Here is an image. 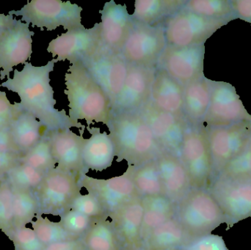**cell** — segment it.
<instances>
[{
  "mask_svg": "<svg viewBox=\"0 0 251 250\" xmlns=\"http://www.w3.org/2000/svg\"><path fill=\"white\" fill-rule=\"evenodd\" d=\"M56 63L57 60L52 59L45 66H34L26 62L22 70H13V77L2 82L1 87L17 93L22 110L36 117L47 132L72 128L85 130L86 127L72 121L65 110L55 108L50 75Z\"/></svg>",
  "mask_w": 251,
  "mask_h": 250,
  "instance_id": "obj_1",
  "label": "cell"
},
{
  "mask_svg": "<svg viewBox=\"0 0 251 250\" xmlns=\"http://www.w3.org/2000/svg\"><path fill=\"white\" fill-rule=\"evenodd\" d=\"M65 94L69 101V116L72 121L84 120L88 126L107 125L112 115V104L101 87L94 80L82 62L69 66L65 74Z\"/></svg>",
  "mask_w": 251,
  "mask_h": 250,
  "instance_id": "obj_2",
  "label": "cell"
},
{
  "mask_svg": "<svg viewBox=\"0 0 251 250\" xmlns=\"http://www.w3.org/2000/svg\"><path fill=\"white\" fill-rule=\"evenodd\" d=\"M114 142L118 162L140 167L162 152L144 119L137 112L112 114L107 125Z\"/></svg>",
  "mask_w": 251,
  "mask_h": 250,
  "instance_id": "obj_3",
  "label": "cell"
},
{
  "mask_svg": "<svg viewBox=\"0 0 251 250\" xmlns=\"http://www.w3.org/2000/svg\"><path fill=\"white\" fill-rule=\"evenodd\" d=\"M176 217L191 240L211 234L226 218L207 189L192 188L176 205Z\"/></svg>",
  "mask_w": 251,
  "mask_h": 250,
  "instance_id": "obj_4",
  "label": "cell"
},
{
  "mask_svg": "<svg viewBox=\"0 0 251 250\" xmlns=\"http://www.w3.org/2000/svg\"><path fill=\"white\" fill-rule=\"evenodd\" d=\"M82 8L70 1L60 0H32L19 10H11L9 15L20 16L21 20L33 27L52 31L59 26L65 29L82 27Z\"/></svg>",
  "mask_w": 251,
  "mask_h": 250,
  "instance_id": "obj_5",
  "label": "cell"
},
{
  "mask_svg": "<svg viewBox=\"0 0 251 250\" xmlns=\"http://www.w3.org/2000/svg\"><path fill=\"white\" fill-rule=\"evenodd\" d=\"M81 176L56 167L44 175L37 187L36 197L42 214L62 216L80 195Z\"/></svg>",
  "mask_w": 251,
  "mask_h": 250,
  "instance_id": "obj_6",
  "label": "cell"
},
{
  "mask_svg": "<svg viewBox=\"0 0 251 250\" xmlns=\"http://www.w3.org/2000/svg\"><path fill=\"white\" fill-rule=\"evenodd\" d=\"M231 21L209 19L182 8L164 23L167 45L181 48L205 44Z\"/></svg>",
  "mask_w": 251,
  "mask_h": 250,
  "instance_id": "obj_7",
  "label": "cell"
},
{
  "mask_svg": "<svg viewBox=\"0 0 251 250\" xmlns=\"http://www.w3.org/2000/svg\"><path fill=\"white\" fill-rule=\"evenodd\" d=\"M207 189L226 218L227 230L251 217V178L220 175Z\"/></svg>",
  "mask_w": 251,
  "mask_h": 250,
  "instance_id": "obj_8",
  "label": "cell"
},
{
  "mask_svg": "<svg viewBox=\"0 0 251 250\" xmlns=\"http://www.w3.org/2000/svg\"><path fill=\"white\" fill-rule=\"evenodd\" d=\"M178 157L188 173L192 188L208 189L212 179V161L206 129L203 125H189Z\"/></svg>",
  "mask_w": 251,
  "mask_h": 250,
  "instance_id": "obj_9",
  "label": "cell"
},
{
  "mask_svg": "<svg viewBox=\"0 0 251 250\" xmlns=\"http://www.w3.org/2000/svg\"><path fill=\"white\" fill-rule=\"evenodd\" d=\"M206 129L212 157V181L251 143V120Z\"/></svg>",
  "mask_w": 251,
  "mask_h": 250,
  "instance_id": "obj_10",
  "label": "cell"
},
{
  "mask_svg": "<svg viewBox=\"0 0 251 250\" xmlns=\"http://www.w3.org/2000/svg\"><path fill=\"white\" fill-rule=\"evenodd\" d=\"M166 45L164 24L149 26L134 22L122 55L128 64L157 68Z\"/></svg>",
  "mask_w": 251,
  "mask_h": 250,
  "instance_id": "obj_11",
  "label": "cell"
},
{
  "mask_svg": "<svg viewBox=\"0 0 251 250\" xmlns=\"http://www.w3.org/2000/svg\"><path fill=\"white\" fill-rule=\"evenodd\" d=\"M209 83L210 104L203 121L206 129L228 126L245 120L251 121V115L233 85L213 80H209Z\"/></svg>",
  "mask_w": 251,
  "mask_h": 250,
  "instance_id": "obj_12",
  "label": "cell"
},
{
  "mask_svg": "<svg viewBox=\"0 0 251 250\" xmlns=\"http://www.w3.org/2000/svg\"><path fill=\"white\" fill-rule=\"evenodd\" d=\"M103 48L100 23L68 30L49 44L47 51L59 61L82 62Z\"/></svg>",
  "mask_w": 251,
  "mask_h": 250,
  "instance_id": "obj_13",
  "label": "cell"
},
{
  "mask_svg": "<svg viewBox=\"0 0 251 250\" xmlns=\"http://www.w3.org/2000/svg\"><path fill=\"white\" fill-rule=\"evenodd\" d=\"M137 113L150 128L161 151L179 155L183 139L189 126L185 118L160 110L151 99Z\"/></svg>",
  "mask_w": 251,
  "mask_h": 250,
  "instance_id": "obj_14",
  "label": "cell"
},
{
  "mask_svg": "<svg viewBox=\"0 0 251 250\" xmlns=\"http://www.w3.org/2000/svg\"><path fill=\"white\" fill-rule=\"evenodd\" d=\"M136 168L128 165L123 175L109 179H95L83 174L80 178V185L97 198L108 214L140 196L134 183Z\"/></svg>",
  "mask_w": 251,
  "mask_h": 250,
  "instance_id": "obj_15",
  "label": "cell"
},
{
  "mask_svg": "<svg viewBox=\"0 0 251 250\" xmlns=\"http://www.w3.org/2000/svg\"><path fill=\"white\" fill-rule=\"evenodd\" d=\"M82 63L104 91L113 107L125 85L128 63L122 54L111 52L104 48Z\"/></svg>",
  "mask_w": 251,
  "mask_h": 250,
  "instance_id": "obj_16",
  "label": "cell"
},
{
  "mask_svg": "<svg viewBox=\"0 0 251 250\" xmlns=\"http://www.w3.org/2000/svg\"><path fill=\"white\" fill-rule=\"evenodd\" d=\"M205 44L181 48L167 45L158 61L157 68L165 70L185 87L205 76Z\"/></svg>",
  "mask_w": 251,
  "mask_h": 250,
  "instance_id": "obj_17",
  "label": "cell"
},
{
  "mask_svg": "<svg viewBox=\"0 0 251 250\" xmlns=\"http://www.w3.org/2000/svg\"><path fill=\"white\" fill-rule=\"evenodd\" d=\"M33 31L29 23L14 19L0 34V79L10 78L13 68L25 64L32 55Z\"/></svg>",
  "mask_w": 251,
  "mask_h": 250,
  "instance_id": "obj_18",
  "label": "cell"
},
{
  "mask_svg": "<svg viewBox=\"0 0 251 250\" xmlns=\"http://www.w3.org/2000/svg\"><path fill=\"white\" fill-rule=\"evenodd\" d=\"M156 67L128 64L126 78L120 95L112 107V114L135 113L151 99Z\"/></svg>",
  "mask_w": 251,
  "mask_h": 250,
  "instance_id": "obj_19",
  "label": "cell"
},
{
  "mask_svg": "<svg viewBox=\"0 0 251 250\" xmlns=\"http://www.w3.org/2000/svg\"><path fill=\"white\" fill-rule=\"evenodd\" d=\"M100 13L103 48L122 54L134 25L131 15L128 13L126 4H117L113 0L106 2Z\"/></svg>",
  "mask_w": 251,
  "mask_h": 250,
  "instance_id": "obj_20",
  "label": "cell"
},
{
  "mask_svg": "<svg viewBox=\"0 0 251 250\" xmlns=\"http://www.w3.org/2000/svg\"><path fill=\"white\" fill-rule=\"evenodd\" d=\"M48 133L57 167L79 176L85 174L82 161V149L85 141L82 135L83 131H81L79 135L70 129Z\"/></svg>",
  "mask_w": 251,
  "mask_h": 250,
  "instance_id": "obj_21",
  "label": "cell"
},
{
  "mask_svg": "<svg viewBox=\"0 0 251 250\" xmlns=\"http://www.w3.org/2000/svg\"><path fill=\"white\" fill-rule=\"evenodd\" d=\"M107 216L111 219V223L125 249H143L141 230L143 205L141 197L133 198Z\"/></svg>",
  "mask_w": 251,
  "mask_h": 250,
  "instance_id": "obj_22",
  "label": "cell"
},
{
  "mask_svg": "<svg viewBox=\"0 0 251 250\" xmlns=\"http://www.w3.org/2000/svg\"><path fill=\"white\" fill-rule=\"evenodd\" d=\"M165 197L176 205L192 189L188 173L178 156L161 152L156 158Z\"/></svg>",
  "mask_w": 251,
  "mask_h": 250,
  "instance_id": "obj_23",
  "label": "cell"
},
{
  "mask_svg": "<svg viewBox=\"0 0 251 250\" xmlns=\"http://www.w3.org/2000/svg\"><path fill=\"white\" fill-rule=\"evenodd\" d=\"M91 137L85 139L82 149V161L86 170L102 172L111 167L116 157L114 142L107 132L100 128L88 127Z\"/></svg>",
  "mask_w": 251,
  "mask_h": 250,
  "instance_id": "obj_24",
  "label": "cell"
},
{
  "mask_svg": "<svg viewBox=\"0 0 251 250\" xmlns=\"http://www.w3.org/2000/svg\"><path fill=\"white\" fill-rule=\"evenodd\" d=\"M184 91V87L181 84L173 79L165 70L157 68L152 85L151 101L160 110L185 118Z\"/></svg>",
  "mask_w": 251,
  "mask_h": 250,
  "instance_id": "obj_25",
  "label": "cell"
},
{
  "mask_svg": "<svg viewBox=\"0 0 251 250\" xmlns=\"http://www.w3.org/2000/svg\"><path fill=\"white\" fill-rule=\"evenodd\" d=\"M209 80L206 76L184 87V114L190 126L203 125L211 99Z\"/></svg>",
  "mask_w": 251,
  "mask_h": 250,
  "instance_id": "obj_26",
  "label": "cell"
},
{
  "mask_svg": "<svg viewBox=\"0 0 251 250\" xmlns=\"http://www.w3.org/2000/svg\"><path fill=\"white\" fill-rule=\"evenodd\" d=\"M186 2L187 0H136L131 18L136 23L149 26L164 24Z\"/></svg>",
  "mask_w": 251,
  "mask_h": 250,
  "instance_id": "obj_27",
  "label": "cell"
},
{
  "mask_svg": "<svg viewBox=\"0 0 251 250\" xmlns=\"http://www.w3.org/2000/svg\"><path fill=\"white\" fill-rule=\"evenodd\" d=\"M43 127L36 117L20 107L9 129L14 143L22 156L26 154L41 140L45 134H42Z\"/></svg>",
  "mask_w": 251,
  "mask_h": 250,
  "instance_id": "obj_28",
  "label": "cell"
},
{
  "mask_svg": "<svg viewBox=\"0 0 251 250\" xmlns=\"http://www.w3.org/2000/svg\"><path fill=\"white\" fill-rule=\"evenodd\" d=\"M191 241L176 216L153 230L142 250L180 249Z\"/></svg>",
  "mask_w": 251,
  "mask_h": 250,
  "instance_id": "obj_29",
  "label": "cell"
},
{
  "mask_svg": "<svg viewBox=\"0 0 251 250\" xmlns=\"http://www.w3.org/2000/svg\"><path fill=\"white\" fill-rule=\"evenodd\" d=\"M143 205L141 236L143 244L152 231L176 215V205L165 196L142 198Z\"/></svg>",
  "mask_w": 251,
  "mask_h": 250,
  "instance_id": "obj_30",
  "label": "cell"
},
{
  "mask_svg": "<svg viewBox=\"0 0 251 250\" xmlns=\"http://www.w3.org/2000/svg\"><path fill=\"white\" fill-rule=\"evenodd\" d=\"M82 241L86 250H122V244L108 216L94 219Z\"/></svg>",
  "mask_w": 251,
  "mask_h": 250,
  "instance_id": "obj_31",
  "label": "cell"
},
{
  "mask_svg": "<svg viewBox=\"0 0 251 250\" xmlns=\"http://www.w3.org/2000/svg\"><path fill=\"white\" fill-rule=\"evenodd\" d=\"M134 183L137 193L141 198L165 196L163 183L156 159L136 168Z\"/></svg>",
  "mask_w": 251,
  "mask_h": 250,
  "instance_id": "obj_32",
  "label": "cell"
},
{
  "mask_svg": "<svg viewBox=\"0 0 251 250\" xmlns=\"http://www.w3.org/2000/svg\"><path fill=\"white\" fill-rule=\"evenodd\" d=\"M13 191V228L32 221L39 210L36 197L29 189L11 186Z\"/></svg>",
  "mask_w": 251,
  "mask_h": 250,
  "instance_id": "obj_33",
  "label": "cell"
},
{
  "mask_svg": "<svg viewBox=\"0 0 251 250\" xmlns=\"http://www.w3.org/2000/svg\"><path fill=\"white\" fill-rule=\"evenodd\" d=\"M21 163L27 164L46 174L55 168L56 161L51 152V142L48 132L26 154L22 156Z\"/></svg>",
  "mask_w": 251,
  "mask_h": 250,
  "instance_id": "obj_34",
  "label": "cell"
},
{
  "mask_svg": "<svg viewBox=\"0 0 251 250\" xmlns=\"http://www.w3.org/2000/svg\"><path fill=\"white\" fill-rule=\"evenodd\" d=\"M183 9L209 19L234 20L228 0H190L187 1Z\"/></svg>",
  "mask_w": 251,
  "mask_h": 250,
  "instance_id": "obj_35",
  "label": "cell"
},
{
  "mask_svg": "<svg viewBox=\"0 0 251 250\" xmlns=\"http://www.w3.org/2000/svg\"><path fill=\"white\" fill-rule=\"evenodd\" d=\"M32 227L37 237L45 247L57 242L78 239L68 233L60 222L54 223L41 216L37 217L36 220L32 223Z\"/></svg>",
  "mask_w": 251,
  "mask_h": 250,
  "instance_id": "obj_36",
  "label": "cell"
},
{
  "mask_svg": "<svg viewBox=\"0 0 251 250\" xmlns=\"http://www.w3.org/2000/svg\"><path fill=\"white\" fill-rule=\"evenodd\" d=\"M44 175L42 172L23 163H20L7 173L11 186L29 190L37 189L42 182Z\"/></svg>",
  "mask_w": 251,
  "mask_h": 250,
  "instance_id": "obj_37",
  "label": "cell"
},
{
  "mask_svg": "<svg viewBox=\"0 0 251 250\" xmlns=\"http://www.w3.org/2000/svg\"><path fill=\"white\" fill-rule=\"evenodd\" d=\"M94 220L71 208L61 216L60 223L68 233L75 238L82 239L91 227Z\"/></svg>",
  "mask_w": 251,
  "mask_h": 250,
  "instance_id": "obj_38",
  "label": "cell"
},
{
  "mask_svg": "<svg viewBox=\"0 0 251 250\" xmlns=\"http://www.w3.org/2000/svg\"><path fill=\"white\" fill-rule=\"evenodd\" d=\"M0 229L5 232L13 229V191L7 183H0Z\"/></svg>",
  "mask_w": 251,
  "mask_h": 250,
  "instance_id": "obj_39",
  "label": "cell"
},
{
  "mask_svg": "<svg viewBox=\"0 0 251 250\" xmlns=\"http://www.w3.org/2000/svg\"><path fill=\"white\" fill-rule=\"evenodd\" d=\"M71 208L92 219L101 218L107 216V212L100 201L95 196L89 193L87 195L80 194L76 198Z\"/></svg>",
  "mask_w": 251,
  "mask_h": 250,
  "instance_id": "obj_40",
  "label": "cell"
},
{
  "mask_svg": "<svg viewBox=\"0 0 251 250\" xmlns=\"http://www.w3.org/2000/svg\"><path fill=\"white\" fill-rule=\"evenodd\" d=\"M220 175L251 178V142L246 149L232 160Z\"/></svg>",
  "mask_w": 251,
  "mask_h": 250,
  "instance_id": "obj_41",
  "label": "cell"
},
{
  "mask_svg": "<svg viewBox=\"0 0 251 250\" xmlns=\"http://www.w3.org/2000/svg\"><path fill=\"white\" fill-rule=\"evenodd\" d=\"M13 238L19 250H43L45 248L37 237L33 229L23 227L13 228Z\"/></svg>",
  "mask_w": 251,
  "mask_h": 250,
  "instance_id": "obj_42",
  "label": "cell"
},
{
  "mask_svg": "<svg viewBox=\"0 0 251 250\" xmlns=\"http://www.w3.org/2000/svg\"><path fill=\"white\" fill-rule=\"evenodd\" d=\"M182 250H228L224 239L218 235L209 234L193 239L181 248Z\"/></svg>",
  "mask_w": 251,
  "mask_h": 250,
  "instance_id": "obj_43",
  "label": "cell"
},
{
  "mask_svg": "<svg viewBox=\"0 0 251 250\" xmlns=\"http://www.w3.org/2000/svg\"><path fill=\"white\" fill-rule=\"evenodd\" d=\"M20 108L19 103L12 104L5 92L0 91V129L9 127L15 114Z\"/></svg>",
  "mask_w": 251,
  "mask_h": 250,
  "instance_id": "obj_44",
  "label": "cell"
},
{
  "mask_svg": "<svg viewBox=\"0 0 251 250\" xmlns=\"http://www.w3.org/2000/svg\"><path fill=\"white\" fill-rule=\"evenodd\" d=\"M233 17L241 19L251 25V0H231Z\"/></svg>",
  "mask_w": 251,
  "mask_h": 250,
  "instance_id": "obj_45",
  "label": "cell"
},
{
  "mask_svg": "<svg viewBox=\"0 0 251 250\" xmlns=\"http://www.w3.org/2000/svg\"><path fill=\"white\" fill-rule=\"evenodd\" d=\"M22 156L13 152L0 151V173H7L21 163Z\"/></svg>",
  "mask_w": 251,
  "mask_h": 250,
  "instance_id": "obj_46",
  "label": "cell"
},
{
  "mask_svg": "<svg viewBox=\"0 0 251 250\" xmlns=\"http://www.w3.org/2000/svg\"><path fill=\"white\" fill-rule=\"evenodd\" d=\"M0 151L21 154L14 143L9 127L0 129ZM22 155V154H21Z\"/></svg>",
  "mask_w": 251,
  "mask_h": 250,
  "instance_id": "obj_47",
  "label": "cell"
},
{
  "mask_svg": "<svg viewBox=\"0 0 251 250\" xmlns=\"http://www.w3.org/2000/svg\"><path fill=\"white\" fill-rule=\"evenodd\" d=\"M43 250H86V248L82 239H78L51 244Z\"/></svg>",
  "mask_w": 251,
  "mask_h": 250,
  "instance_id": "obj_48",
  "label": "cell"
},
{
  "mask_svg": "<svg viewBox=\"0 0 251 250\" xmlns=\"http://www.w3.org/2000/svg\"><path fill=\"white\" fill-rule=\"evenodd\" d=\"M13 20H14V18L12 15H4L3 13H0V34L13 22Z\"/></svg>",
  "mask_w": 251,
  "mask_h": 250,
  "instance_id": "obj_49",
  "label": "cell"
},
{
  "mask_svg": "<svg viewBox=\"0 0 251 250\" xmlns=\"http://www.w3.org/2000/svg\"><path fill=\"white\" fill-rule=\"evenodd\" d=\"M182 250L180 248V249H174V250Z\"/></svg>",
  "mask_w": 251,
  "mask_h": 250,
  "instance_id": "obj_50",
  "label": "cell"
},
{
  "mask_svg": "<svg viewBox=\"0 0 251 250\" xmlns=\"http://www.w3.org/2000/svg\"><path fill=\"white\" fill-rule=\"evenodd\" d=\"M0 87H1V85H0Z\"/></svg>",
  "mask_w": 251,
  "mask_h": 250,
  "instance_id": "obj_51",
  "label": "cell"
}]
</instances>
